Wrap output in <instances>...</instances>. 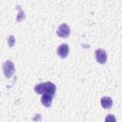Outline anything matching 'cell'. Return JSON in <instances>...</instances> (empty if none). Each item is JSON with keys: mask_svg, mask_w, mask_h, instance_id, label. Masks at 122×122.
Masks as SVG:
<instances>
[{"mask_svg": "<svg viewBox=\"0 0 122 122\" xmlns=\"http://www.w3.org/2000/svg\"><path fill=\"white\" fill-rule=\"evenodd\" d=\"M70 32H71V30H70V28H69V26L67 24H61L58 27L57 30H56L57 35L60 36V37H62V38L68 37L70 35Z\"/></svg>", "mask_w": 122, "mask_h": 122, "instance_id": "obj_2", "label": "cell"}, {"mask_svg": "<svg viewBox=\"0 0 122 122\" xmlns=\"http://www.w3.org/2000/svg\"><path fill=\"white\" fill-rule=\"evenodd\" d=\"M69 53V46L67 44H61L57 49V54L61 58H66Z\"/></svg>", "mask_w": 122, "mask_h": 122, "instance_id": "obj_4", "label": "cell"}, {"mask_svg": "<svg viewBox=\"0 0 122 122\" xmlns=\"http://www.w3.org/2000/svg\"><path fill=\"white\" fill-rule=\"evenodd\" d=\"M95 57H96V60L98 63L104 64L107 61V53L102 49H97L95 51Z\"/></svg>", "mask_w": 122, "mask_h": 122, "instance_id": "obj_3", "label": "cell"}, {"mask_svg": "<svg viewBox=\"0 0 122 122\" xmlns=\"http://www.w3.org/2000/svg\"><path fill=\"white\" fill-rule=\"evenodd\" d=\"M3 71L7 78H10L14 73V65L10 60H7L3 64Z\"/></svg>", "mask_w": 122, "mask_h": 122, "instance_id": "obj_1", "label": "cell"}, {"mask_svg": "<svg viewBox=\"0 0 122 122\" xmlns=\"http://www.w3.org/2000/svg\"><path fill=\"white\" fill-rule=\"evenodd\" d=\"M105 122H116V119L114 117V115L112 114H108L105 118Z\"/></svg>", "mask_w": 122, "mask_h": 122, "instance_id": "obj_8", "label": "cell"}, {"mask_svg": "<svg viewBox=\"0 0 122 122\" xmlns=\"http://www.w3.org/2000/svg\"><path fill=\"white\" fill-rule=\"evenodd\" d=\"M8 43H9L10 47H12V46H13V44H14V37H13V35H10V36Z\"/></svg>", "mask_w": 122, "mask_h": 122, "instance_id": "obj_10", "label": "cell"}, {"mask_svg": "<svg viewBox=\"0 0 122 122\" xmlns=\"http://www.w3.org/2000/svg\"><path fill=\"white\" fill-rule=\"evenodd\" d=\"M112 105V100L109 96H104L101 98V106L104 109H110Z\"/></svg>", "mask_w": 122, "mask_h": 122, "instance_id": "obj_7", "label": "cell"}, {"mask_svg": "<svg viewBox=\"0 0 122 122\" xmlns=\"http://www.w3.org/2000/svg\"><path fill=\"white\" fill-rule=\"evenodd\" d=\"M51 102H52V95H51V94L44 93L43 96L41 97V103L45 107H51Z\"/></svg>", "mask_w": 122, "mask_h": 122, "instance_id": "obj_6", "label": "cell"}, {"mask_svg": "<svg viewBox=\"0 0 122 122\" xmlns=\"http://www.w3.org/2000/svg\"><path fill=\"white\" fill-rule=\"evenodd\" d=\"M18 8H19V14H18V17H17V21H21L24 18V12L20 9V7H18Z\"/></svg>", "mask_w": 122, "mask_h": 122, "instance_id": "obj_9", "label": "cell"}, {"mask_svg": "<svg viewBox=\"0 0 122 122\" xmlns=\"http://www.w3.org/2000/svg\"><path fill=\"white\" fill-rule=\"evenodd\" d=\"M44 85H45V92L44 93H48V94H51V95H53L55 93L56 87L53 83L48 81V82L44 83Z\"/></svg>", "mask_w": 122, "mask_h": 122, "instance_id": "obj_5", "label": "cell"}]
</instances>
